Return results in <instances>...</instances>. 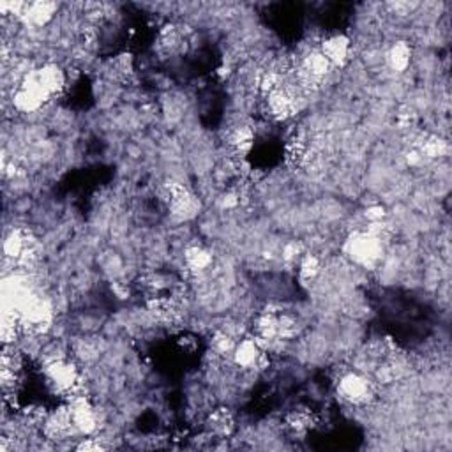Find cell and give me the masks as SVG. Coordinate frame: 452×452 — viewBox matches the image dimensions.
<instances>
[{"label": "cell", "instance_id": "1", "mask_svg": "<svg viewBox=\"0 0 452 452\" xmlns=\"http://www.w3.org/2000/svg\"><path fill=\"white\" fill-rule=\"evenodd\" d=\"M338 392L341 398L347 399L351 405H364L370 401V396L373 394L371 392V383L364 376L354 373L341 376Z\"/></svg>", "mask_w": 452, "mask_h": 452}, {"label": "cell", "instance_id": "2", "mask_svg": "<svg viewBox=\"0 0 452 452\" xmlns=\"http://www.w3.org/2000/svg\"><path fill=\"white\" fill-rule=\"evenodd\" d=\"M46 376L62 392H73L78 387V373L64 359H55L48 364Z\"/></svg>", "mask_w": 452, "mask_h": 452}, {"label": "cell", "instance_id": "3", "mask_svg": "<svg viewBox=\"0 0 452 452\" xmlns=\"http://www.w3.org/2000/svg\"><path fill=\"white\" fill-rule=\"evenodd\" d=\"M295 99L297 98L288 89L279 87V89L272 90L266 96L267 113L274 121H285L295 112Z\"/></svg>", "mask_w": 452, "mask_h": 452}, {"label": "cell", "instance_id": "4", "mask_svg": "<svg viewBox=\"0 0 452 452\" xmlns=\"http://www.w3.org/2000/svg\"><path fill=\"white\" fill-rule=\"evenodd\" d=\"M322 53L325 55V59L331 62V66H339L343 64L350 51V41L345 35H332L322 44Z\"/></svg>", "mask_w": 452, "mask_h": 452}, {"label": "cell", "instance_id": "5", "mask_svg": "<svg viewBox=\"0 0 452 452\" xmlns=\"http://www.w3.org/2000/svg\"><path fill=\"white\" fill-rule=\"evenodd\" d=\"M207 424H209V429H211V433L214 435V437L226 438V437H230L232 433H234L235 419H234V415H232L230 410L218 408V410H214L211 415H209V421H207Z\"/></svg>", "mask_w": 452, "mask_h": 452}, {"label": "cell", "instance_id": "6", "mask_svg": "<svg viewBox=\"0 0 452 452\" xmlns=\"http://www.w3.org/2000/svg\"><path fill=\"white\" fill-rule=\"evenodd\" d=\"M37 76V82L41 83L44 92L48 94V98L53 96V94L60 92L64 89V83H66V78H64V73L57 66H46L35 74Z\"/></svg>", "mask_w": 452, "mask_h": 452}, {"label": "cell", "instance_id": "7", "mask_svg": "<svg viewBox=\"0 0 452 452\" xmlns=\"http://www.w3.org/2000/svg\"><path fill=\"white\" fill-rule=\"evenodd\" d=\"M260 345L257 343V339H244L241 343H237L234 350V359L238 366L251 367L260 360Z\"/></svg>", "mask_w": 452, "mask_h": 452}, {"label": "cell", "instance_id": "8", "mask_svg": "<svg viewBox=\"0 0 452 452\" xmlns=\"http://www.w3.org/2000/svg\"><path fill=\"white\" fill-rule=\"evenodd\" d=\"M379 238L374 237V235H363V237L355 238L354 242H351L350 246V251L351 254H354L355 258L359 261H371L376 258V254H379Z\"/></svg>", "mask_w": 452, "mask_h": 452}, {"label": "cell", "instance_id": "9", "mask_svg": "<svg viewBox=\"0 0 452 452\" xmlns=\"http://www.w3.org/2000/svg\"><path fill=\"white\" fill-rule=\"evenodd\" d=\"M228 144H230V147L234 148L235 153L238 154L250 153L251 147H253L254 144L253 129H251L250 125H244V124L235 125L230 133H228Z\"/></svg>", "mask_w": 452, "mask_h": 452}, {"label": "cell", "instance_id": "10", "mask_svg": "<svg viewBox=\"0 0 452 452\" xmlns=\"http://www.w3.org/2000/svg\"><path fill=\"white\" fill-rule=\"evenodd\" d=\"M186 263L189 269L198 270L200 272V270H205L211 267L212 257L209 251L203 250V247H200V246L189 247V250L186 251Z\"/></svg>", "mask_w": 452, "mask_h": 452}, {"label": "cell", "instance_id": "11", "mask_svg": "<svg viewBox=\"0 0 452 452\" xmlns=\"http://www.w3.org/2000/svg\"><path fill=\"white\" fill-rule=\"evenodd\" d=\"M315 424V415L309 410H295L286 417V426L293 433H304Z\"/></svg>", "mask_w": 452, "mask_h": 452}, {"label": "cell", "instance_id": "12", "mask_svg": "<svg viewBox=\"0 0 452 452\" xmlns=\"http://www.w3.org/2000/svg\"><path fill=\"white\" fill-rule=\"evenodd\" d=\"M410 59H412V51L405 43L394 44L392 50L389 51V62L392 69L403 71L410 64Z\"/></svg>", "mask_w": 452, "mask_h": 452}, {"label": "cell", "instance_id": "13", "mask_svg": "<svg viewBox=\"0 0 452 452\" xmlns=\"http://www.w3.org/2000/svg\"><path fill=\"white\" fill-rule=\"evenodd\" d=\"M299 269L300 276L304 277V279H313L320 272L318 258L313 257V254H302V258L299 260Z\"/></svg>", "mask_w": 452, "mask_h": 452}, {"label": "cell", "instance_id": "14", "mask_svg": "<svg viewBox=\"0 0 452 452\" xmlns=\"http://www.w3.org/2000/svg\"><path fill=\"white\" fill-rule=\"evenodd\" d=\"M445 150L447 145L440 138H426L421 145V154L426 157H440Z\"/></svg>", "mask_w": 452, "mask_h": 452}, {"label": "cell", "instance_id": "15", "mask_svg": "<svg viewBox=\"0 0 452 452\" xmlns=\"http://www.w3.org/2000/svg\"><path fill=\"white\" fill-rule=\"evenodd\" d=\"M53 9V4H32L31 8H28V15H31L32 20L37 21V24H44L48 18H51Z\"/></svg>", "mask_w": 452, "mask_h": 452}, {"label": "cell", "instance_id": "16", "mask_svg": "<svg viewBox=\"0 0 452 452\" xmlns=\"http://www.w3.org/2000/svg\"><path fill=\"white\" fill-rule=\"evenodd\" d=\"M283 257H285V260H297V258H302V250H300V246L297 244V242H292V244H288V246L283 250Z\"/></svg>", "mask_w": 452, "mask_h": 452}]
</instances>
